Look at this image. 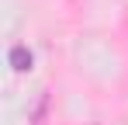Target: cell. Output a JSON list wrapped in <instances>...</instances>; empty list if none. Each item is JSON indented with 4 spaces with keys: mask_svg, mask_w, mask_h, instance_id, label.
<instances>
[{
    "mask_svg": "<svg viewBox=\"0 0 128 125\" xmlns=\"http://www.w3.org/2000/svg\"><path fill=\"white\" fill-rule=\"evenodd\" d=\"M7 59H10V66H14L18 73H28V70L35 66V56H31L28 45H14V49L7 52Z\"/></svg>",
    "mask_w": 128,
    "mask_h": 125,
    "instance_id": "obj_1",
    "label": "cell"
}]
</instances>
